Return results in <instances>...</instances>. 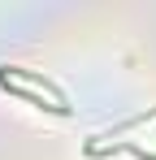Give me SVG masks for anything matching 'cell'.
<instances>
[{
	"label": "cell",
	"instance_id": "6da1fadb",
	"mask_svg": "<svg viewBox=\"0 0 156 160\" xmlns=\"http://www.w3.org/2000/svg\"><path fill=\"white\" fill-rule=\"evenodd\" d=\"M0 78H4V82H22V87H39L56 108H70V104H65V91H61L48 74H39V69H26V65H0Z\"/></svg>",
	"mask_w": 156,
	"mask_h": 160
},
{
	"label": "cell",
	"instance_id": "7a4b0ae2",
	"mask_svg": "<svg viewBox=\"0 0 156 160\" xmlns=\"http://www.w3.org/2000/svg\"><path fill=\"white\" fill-rule=\"evenodd\" d=\"M0 87H4L9 95H18V100H26V104L44 108V112H56V117H65V112H70V108H56L52 100H44V91H35V87H22V82H4V78H0Z\"/></svg>",
	"mask_w": 156,
	"mask_h": 160
}]
</instances>
